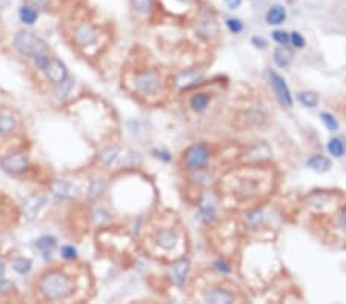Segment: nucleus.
Here are the masks:
<instances>
[{"mask_svg": "<svg viewBox=\"0 0 346 304\" xmlns=\"http://www.w3.org/2000/svg\"><path fill=\"white\" fill-rule=\"evenodd\" d=\"M39 289L48 300H65L72 294V283L65 274L59 270H51L42 275Z\"/></svg>", "mask_w": 346, "mask_h": 304, "instance_id": "f257e3e1", "label": "nucleus"}, {"mask_svg": "<svg viewBox=\"0 0 346 304\" xmlns=\"http://www.w3.org/2000/svg\"><path fill=\"white\" fill-rule=\"evenodd\" d=\"M12 46L17 53L28 57H34L46 51L45 40L40 39L37 34L31 33V31H19L12 39Z\"/></svg>", "mask_w": 346, "mask_h": 304, "instance_id": "f03ea898", "label": "nucleus"}, {"mask_svg": "<svg viewBox=\"0 0 346 304\" xmlns=\"http://www.w3.org/2000/svg\"><path fill=\"white\" fill-rule=\"evenodd\" d=\"M134 88L143 95L155 94L160 88V75L155 71H143L134 77Z\"/></svg>", "mask_w": 346, "mask_h": 304, "instance_id": "7ed1b4c3", "label": "nucleus"}, {"mask_svg": "<svg viewBox=\"0 0 346 304\" xmlns=\"http://www.w3.org/2000/svg\"><path fill=\"white\" fill-rule=\"evenodd\" d=\"M208 160H209V151L205 145H202V143L190 146L185 152V165L193 171L202 169L208 163Z\"/></svg>", "mask_w": 346, "mask_h": 304, "instance_id": "20e7f679", "label": "nucleus"}, {"mask_svg": "<svg viewBox=\"0 0 346 304\" xmlns=\"http://www.w3.org/2000/svg\"><path fill=\"white\" fill-rule=\"evenodd\" d=\"M268 75H270V83L274 89V94L278 99V102L285 106H292V95H291V91L285 82V78L278 75L276 71H270Z\"/></svg>", "mask_w": 346, "mask_h": 304, "instance_id": "39448f33", "label": "nucleus"}, {"mask_svg": "<svg viewBox=\"0 0 346 304\" xmlns=\"http://www.w3.org/2000/svg\"><path fill=\"white\" fill-rule=\"evenodd\" d=\"M0 166L9 174H20L28 169L29 160L23 152H12L0 160Z\"/></svg>", "mask_w": 346, "mask_h": 304, "instance_id": "423d86ee", "label": "nucleus"}, {"mask_svg": "<svg viewBox=\"0 0 346 304\" xmlns=\"http://www.w3.org/2000/svg\"><path fill=\"white\" fill-rule=\"evenodd\" d=\"M46 204V197L40 194H31L22 203V214L26 221H33Z\"/></svg>", "mask_w": 346, "mask_h": 304, "instance_id": "0eeeda50", "label": "nucleus"}, {"mask_svg": "<svg viewBox=\"0 0 346 304\" xmlns=\"http://www.w3.org/2000/svg\"><path fill=\"white\" fill-rule=\"evenodd\" d=\"M50 190L59 200H75L80 195L78 187L74 183L67 182V180H54L50 184Z\"/></svg>", "mask_w": 346, "mask_h": 304, "instance_id": "6e6552de", "label": "nucleus"}, {"mask_svg": "<svg viewBox=\"0 0 346 304\" xmlns=\"http://www.w3.org/2000/svg\"><path fill=\"white\" fill-rule=\"evenodd\" d=\"M45 75L50 82L60 83L68 77V69H67L64 61H60L59 59H53V60H50L48 66L45 68Z\"/></svg>", "mask_w": 346, "mask_h": 304, "instance_id": "1a4fd4ad", "label": "nucleus"}, {"mask_svg": "<svg viewBox=\"0 0 346 304\" xmlns=\"http://www.w3.org/2000/svg\"><path fill=\"white\" fill-rule=\"evenodd\" d=\"M74 40L78 46H89L97 40V29L89 23H83L74 31Z\"/></svg>", "mask_w": 346, "mask_h": 304, "instance_id": "9d476101", "label": "nucleus"}, {"mask_svg": "<svg viewBox=\"0 0 346 304\" xmlns=\"http://www.w3.org/2000/svg\"><path fill=\"white\" fill-rule=\"evenodd\" d=\"M188 270H190V261L188 260H180L176 264H172L169 269V277L176 286H182L186 280Z\"/></svg>", "mask_w": 346, "mask_h": 304, "instance_id": "9b49d317", "label": "nucleus"}, {"mask_svg": "<svg viewBox=\"0 0 346 304\" xmlns=\"http://www.w3.org/2000/svg\"><path fill=\"white\" fill-rule=\"evenodd\" d=\"M177 242H179V232L174 229L162 231V232H159V235H157V244L165 250L174 249Z\"/></svg>", "mask_w": 346, "mask_h": 304, "instance_id": "f8f14e48", "label": "nucleus"}, {"mask_svg": "<svg viewBox=\"0 0 346 304\" xmlns=\"http://www.w3.org/2000/svg\"><path fill=\"white\" fill-rule=\"evenodd\" d=\"M57 242H56V238L54 237H50V235H45L42 238H39L37 242L34 243V246L42 252V255L45 258H50L51 257V253L56 247Z\"/></svg>", "mask_w": 346, "mask_h": 304, "instance_id": "ddd939ff", "label": "nucleus"}, {"mask_svg": "<svg viewBox=\"0 0 346 304\" xmlns=\"http://www.w3.org/2000/svg\"><path fill=\"white\" fill-rule=\"evenodd\" d=\"M203 300L207 303H231L234 301V295L225 289H212L208 294H205Z\"/></svg>", "mask_w": 346, "mask_h": 304, "instance_id": "4468645a", "label": "nucleus"}, {"mask_svg": "<svg viewBox=\"0 0 346 304\" xmlns=\"http://www.w3.org/2000/svg\"><path fill=\"white\" fill-rule=\"evenodd\" d=\"M286 19V9L281 5H274L270 8L268 14H266V22L270 25H280Z\"/></svg>", "mask_w": 346, "mask_h": 304, "instance_id": "2eb2a0df", "label": "nucleus"}, {"mask_svg": "<svg viewBox=\"0 0 346 304\" xmlns=\"http://www.w3.org/2000/svg\"><path fill=\"white\" fill-rule=\"evenodd\" d=\"M209 102H211V97L207 92H197L191 97L190 105H191V108L196 111V113H203V111L208 108Z\"/></svg>", "mask_w": 346, "mask_h": 304, "instance_id": "dca6fc26", "label": "nucleus"}, {"mask_svg": "<svg viewBox=\"0 0 346 304\" xmlns=\"http://www.w3.org/2000/svg\"><path fill=\"white\" fill-rule=\"evenodd\" d=\"M306 166L316 172H326L329 168H331V162L323 155H312L306 162Z\"/></svg>", "mask_w": 346, "mask_h": 304, "instance_id": "f3484780", "label": "nucleus"}, {"mask_svg": "<svg viewBox=\"0 0 346 304\" xmlns=\"http://www.w3.org/2000/svg\"><path fill=\"white\" fill-rule=\"evenodd\" d=\"M292 60V53L286 46H280L274 51V61L278 68H286Z\"/></svg>", "mask_w": 346, "mask_h": 304, "instance_id": "a211bd4d", "label": "nucleus"}, {"mask_svg": "<svg viewBox=\"0 0 346 304\" xmlns=\"http://www.w3.org/2000/svg\"><path fill=\"white\" fill-rule=\"evenodd\" d=\"M202 77L200 72H196V71H186V72H182L177 80H176V83L179 88H190L193 85L197 83V80Z\"/></svg>", "mask_w": 346, "mask_h": 304, "instance_id": "6ab92c4d", "label": "nucleus"}, {"mask_svg": "<svg viewBox=\"0 0 346 304\" xmlns=\"http://www.w3.org/2000/svg\"><path fill=\"white\" fill-rule=\"evenodd\" d=\"M15 129V119L8 111L0 113V134H9Z\"/></svg>", "mask_w": 346, "mask_h": 304, "instance_id": "aec40b11", "label": "nucleus"}, {"mask_svg": "<svg viewBox=\"0 0 346 304\" xmlns=\"http://www.w3.org/2000/svg\"><path fill=\"white\" fill-rule=\"evenodd\" d=\"M197 33H199V36H202V37L211 39V37H214V36L217 34V25H215L214 20L207 19V20H203V22L200 23V26L197 28Z\"/></svg>", "mask_w": 346, "mask_h": 304, "instance_id": "412c9836", "label": "nucleus"}, {"mask_svg": "<svg viewBox=\"0 0 346 304\" xmlns=\"http://www.w3.org/2000/svg\"><path fill=\"white\" fill-rule=\"evenodd\" d=\"M119 152H120V149L117 148V146H109V148H106V149H103L102 152H100V162L105 165V166H111L116 160L119 158Z\"/></svg>", "mask_w": 346, "mask_h": 304, "instance_id": "4be33fe9", "label": "nucleus"}, {"mask_svg": "<svg viewBox=\"0 0 346 304\" xmlns=\"http://www.w3.org/2000/svg\"><path fill=\"white\" fill-rule=\"evenodd\" d=\"M72 88H74V80H71V78H68V77H67V78L64 80V82L57 83V88H56V97H57V99H60V100L67 99L68 95L71 94Z\"/></svg>", "mask_w": 346, "mask_h": 304, "instance_id": "5701e85b", "label": "nucleus"}, {"mask_svg": "<svg viewBox=\"0 0 346 304\" xmlns=\"http://www.w3.org/2000/svg\"><path fill=\"white\" fill-rule=\"evenodd\" d=\"M12 269L17 272V274L20 275H25L28 274V272L31 270V267H33V261H31L29 258H23V257H19V258H14L12 263H11Z\"/></svg>", "mask_w": 346, "mask_h": 304, "instance_id": "b1692460", "label": "nucleus"}, {"mask_svg": "<svg viewBox=\"0 0 346 304\" xmlns=\"http://www.w3.org/2000/svg\"><path fill=\"white\" fill-rule=\"evenodd\" d=\"M19 15H20V20L26 25H33L36 20H37V15L39 12L33 8V6H22L20 11H19Z\"/></svg>", "mask_w": 346, "mask_h": 304, "instance_id": "393cba45", "label": "nucleus"}, {"mask_svg": "<svg viewBox=\"0 0 346 304\" xmlns=\"http://www.w3.org/2000/svg\"><path fill=\"white\" fill-rule=\"evenodd\" d=\"M328 151H329V154L331 155H334V157H343V154H345V145H343V140L342 138H331L328 141Z\"/></svg>", "mask_w": 346, "mask_h": 304, "instance_id": "a878e982", "label": "nucleus"}, {"mask_svg": "<svg viewBox=\"0 0 346 304\" xmlns=\"http://www.w3.org/2000/svg\"><path fill=\"white\" fill-rule=\"evenodd\" d=\"M297 99L303 106H308V108H316L319 103L317 94H314V92H298Z\"/></svg>", "mask_w": 346, "mask_h": 304, "instance_id": "bb28decb", "label": "nucleus"}, {"mask_svg": "<svg viewBox=\"0 0 346 304\" xmlns=\"http://www.w3.org/2000/svg\"><path fill=\"white\" fill-rule=\"evenodd\" d=\"M105 187H106V183H105L103 179L92 180L91 184H89V190H88V192H89V197H91V198H96V197L102 195L103 190H105Z\"/></svg>", "mask_w": 346, "mask_h": 304, "instance_id": "cd10ccee", "label": "nucleus"}, {"mask_svg": "<svg viewBox=\"0 0 346 304\" xmlns=\"http://www.w3.org/2000/svg\"><path fill=\"white\" fill-rule=\"evenodd\" d=\"M214 218V206H207V203H203L199 212V220H202L203 223H209Z\"/></svg>", "mask_w": 346, "mask_h": 304, "instance_id": "c85d7f7f", "label": "nucleus"}, {"mask_svg": "<svg viewBox=\"0 0 346 304\" xmlns=\"http://www.w3.org/2000/svg\"><path fill=\"white\" fill-rule=\"evenodd\" d=\"M140 163V155L137 152H128V155H125V160H122L119 166L123 168H133Z\"/></svg>", "mask_w": 346, "mask_h": 304, "instance_id": "c756f323", "label": "nucleus"}, {"mask_svg": "<svg viewBox=\"0 0 346 304\" xmlns=\"http://www.w3.org/2000/svg\"><path fill=\"white\" fill-rule=\"evenodd\" d=\"M320 119H322L323 124L328 127L329 131H337V129H339V123H337V120H336L331 114L322 113V114H320Z\"/></svg>", "mask_w": 346, "mask_h": 304, "instance_id": "7c9ffc66", "label": "nucleus"}, {"mask_svg": "<svg viewBox=\"0 0 346 304\" xmlns=\"http://www.w3.org/2000/svg\"><path fill=\"white\" fill-rule=\"evenodd\" d=\"M273 39L278 43V45H281V46H286L289 42H291V36L286 33V31H280V29H276L274 33H273Z\"/></svg>", "mask_w": 346, "mask_h": 304, "instance_id": "2f4dec72", "label": "nucleus"}, {"mask_svg": "<svg viewBox=\"0 0 346 304\" xmlns=\"http://www.w3.org/2000/svg\"><path fill=\"white\" fill-rule=\"evenodd\" d=\"M154 0H133V5H134V9L140 14H145L149 11L151 5H152Z\"/></svg>", "mask_w": 346, "mask_h": 304, "instance_id": "473e14b6", "label": "nucleus"}, {"mask_svg": "<svg viewBox=\"0 0 346 304\" xmlns=\"http://www.w3.org/2000/svg\"><path fill=\"white\" fill-rule=\"evenodd\" d=\"M92 217H94V220H96L97 225H105V223L109 221V214L105 209H102V207H99V209L94 211Z\"/></svg>", "mask_w": 346, "mask_h": 304, "instance_id": "72a5a7b5", "label": "nucleus"}, {"mask_svg": "<svg viewBox=\"0 0 346 304\" xmlns=\"http://www.w3.org/2000/svg\"><path fill=\"white\" fill-rule=\"evenodd\" d=\"M226 26H228V29L231 31V33H234V34H239V33H242V31H243V23L239 19H228L226 20Z\"/></svg>", "mask_w": 346, "mask_h": 304, "instance_id": "f704fd0d", "label": "nucleus"}, {"mask_svg": "<svg viewBox=\"0 0 346 304\" xmlns=\"http://www.w3.org/2000/svg\"><path fill=\"white\" fill-rule=\"evenodd\" d=\"M62 257L64 258H67V260H74V258H77V250H75V247L74 246H69V244H67V246H64L62 247Z\"/></svg>", "mask_w": 346, "mask_h": 304, "instance_id": "c9c22d12", "label": "nucleus"}, {"mask_svg": "<svg viewBox=\"0 0 346 304\" xmlns=\"http://www.w3.org/2000/svg\"><path fill=\"white\" fill-rule=\"evenodd\" d=\"M33 59H34L36 66H37V68H40V69H43V71H45V68L48 66V63H50V57H48V56H45L43 53H42V54L34 56Z\"/></svg>", "mask_w": 346, "mask_h": 304, "instance_id": "e433bc0d", "label": "nucleus"}, {"mask_svg": "<svg viewBox=\"0 0 346 304\" xmlns=\"http://www.w3.org/2000/svg\"><path fill=\"white\" fill-rule=\"evenodd\" d=\"M291 43H292L295 48H298V50H302V48L305 46V39L302 37L300 33H297V31H294V33L291 34Z\"/></svg>", "mask_w": 346, "mask_h": 304, "instance_id": "4c0bfd02", "label": "nucleus"}, {"mask_svg": "<svg viewBox=\"0 0 346 304\" xmlns=\"http://www.w3.org/2000/svg\"><path fill=\"white\" fill-rule=\"evenodd\" d=\"M260 220H262V214L257 211V212H253V214H249L248 215V223L251 226H256L257 223H260Z\"/></svg>", "mask_w": 346, "mask_h": 304, "instance_id": "58836bf2", "label": "nucleus"}, {"mask_svg": "<svg viewBox=\"0 0 346 304\" xmlns=\"http://www.w3.org/2000/svg\"><path fill=\"white\" fill-rule=\"evenodd\" d=\"M31 5L33 8H39V9H46L48 8V0H31Z\"/></svg>", "mask_w": 346, "mask_h": 304, "instance_id": "ea45409f", "label": "nucleus"}, {"mask_svg": "<svg viewBox=\"0 0 346 304\" xmlns=\"http://www.w3.org/2000/svg\"><path fill=\"white\" fill-rule=\"evenodd\" d=\"M9 291H12V284H11L9 281L0 280V292L6 294V292H9Z\"/></svg>", "mask_w": 346, "mask_h": 304, "instance_id": "a19ab883", "label": "nucleus"}, {"mask_svg": "<svg viewBox=\"0 0 346 304\" xmlns=\"http://www.w3.org/2000/svg\"><path fill=\"white\" fill-rule=\"evenodd\" d=\"M225 3L229 9H237L242 5V0H225Z\"/></svg>", "mask_w": 346, "mask_h": 304, "instance_id": "79ce46f5", "label": "nucleus"}, {"mask_svg": "<svg viewBox=\"0 0 346 304\" xmlns=\"http://www.w3.org/2000/svg\"><path fill=\"white\" fill-rule=\"evenodd\" d=\"M251 42L254 43L256 48H262V50H263V48H266V42L262 37H253V40H251Z\"/></svg>", "mask_w": 346, "mask_h": 304, "instance_id": "37998d69", "label": "nucleus"}, {"mask_svg": "<svg viewBox=\"0 0 346 304\" xmlns=\"http://www.w3.org/2000/svg\"><path fill=\"white\" fill-rule=\"evenodd\" d=\"M215 266H217L218 270L225 272V274H229V272H231V267H228V266H226L225 263H222V261H215Z\"/></svg>", "mask_w": 346, "mask_h": 304, "instance_id": "c03bdc74", "label": "nucleus"}, {"mask_svg": "<svg viewBox=\"0 0 346 304\" xmlns=\"http://www.w3.org/2000/svg\"><path fill=\"white\" fill-rule=\"evenodd\" d=\"M340 226H342L343 229H346V209L343 211V214H342V217H340Z\"/></svg>", "mask_w": 346, "mask_h": 304, "instance_id": "a18cd8bd", "label": "nucleus"}, {"mask_svg": "<svg viewBox=\"0 0 346 304\" xmlns=\"http://www.w3.org/2000/svg\"><path fill=\"white\" fill-rule=\"evenodd\" d=\"M3 275H5V263L0 260V280H3Z\"/></svg>", "mask_w": 346, "mask_h": 304, "instance_id": "49530a36", "label": "nucleus"}, {"mask_svg": "<svg viewBox=\"0 0 346 304\" xmlns=\"http://www.w3.org/2000/svg\"><path fill=\"white\" fill-rule=\"evenodd\" d=\"M179 2H182V3H193L194 0H179Z\"/></svg>", "mask_w": 346, "mask_h": 304, "instance_id": "de8ad7c7", "label": "nucleus"}]
</instances>
